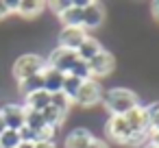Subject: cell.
Listing matches in <instances>:
<instances>
[{"instance_id":"13","label":"cell","mask_w":159,"mask_h":148,"mask_svg":"<svg viewBox=\"0 0 159 148\" xmlns=\"http://www.w3.org/2000/svg\"><path fill=\"white\" fill-rule=\"evenodd\" d=\"M100 50H105L102 48V44L96 39V37H92V35H87L85 37V42L79 46V50H76V57L81 59V61H89V59H94Z\"/></svg>"},{"instance_id":"26","label":"cell","mask_w":159,"mask_h":148,"mask_svg":"<svg viewBox=\"0 0 159 148\" xmlns=\"http://www.w3.org/2000/svg\"><path fill=\"white\" fill-rule=\"evenodd\" d=\"M87 148H109V144H107L105 139H100V137H94V139L89 141Z\"/></svg>"},{"instance_id":"10","label":"cell","mask_w":159,"mask_h":148,"mask_svg":"<svg viewBox=\"0 0 159 148\" xmlns=\"http://www.w3.org/2000/svg\"><path fill=\"white\" fill-rule=\"evenodd\" d=\"M87 37V31L85 29H61L59 35H57V42H59V48H66V50H79V46L85 42Z\"/></svg>"},{"instance_id":"19","label":"cell","mask_w":159,"mask_h":148,"mask_svg":"<svg viewBox=\"0 0 159 148\" xmlns=\"http://www.w3.org/2000/svg\"><path fill=\"white\" fill-rule=\"evenodd\" d=\"M81 85H83V81L81 78H76V76H72V74H66V78H63V87H61V92L74 102V98H76V94H79V89H81Z\"/></svg>"},{"instance_id":"1","label":"cell","mask_w":159,"mask_h":148,"mask_svg":"<svg viewBox=\"0 0 159 148\" xmlns=\"http://www.w3.org/2000/svg\"><path fill=\"white\" fill-rule=\"evenodd\" d=\"M102 102H105V109L109 111V115H126L131 109H135L139 105V98L133 89L111 87L102 94Z\"/></svg>"},{"instance_id":"5","label":"cell","mask_w":159,"mask_h":148,"mask_svg":"<svg viewBox=\"0 0 159 148\" xmlns=\"http://www.w3.org/2000/svg\"><path fill=\"white\" fill-rule=\"evenodd\" d=\"M105 133L116 144H122V146L135 144V139H133V135H131V131H129V126H126V122H124L122 115H109V120L105 124Z\"/></svg>"},{"instance_id":"2","label":"cell","mask_w":159,"mask_h":148,"mask_svg":"<svg viewBox=\"0 0 159 148\" xmlns=\"http://www.w3.org/2000/svg\"><path fill=\"white\" fill-rule=\"evenodd\" d=\"M46 68H48V63H46V59H44L42 55L24 52V55H20V57L13 61L11 74H13V78H16L18 83H22V81H26V78H31V76H35V74H42Z\"/></svg>"},{"instance_id":"25","label":"cell","mask_w":159,"mask_h":148,"mask_svg":"<svg viewBox=\"0 0 159 148\" xmlns=\"http://www.w3.org/2000/svg\"><path fill=\"white\" fill-rule=\"evenodd\" d=\"M46 7H50L57 16H61L66 9H70V7H72V0H52V2H48Z\"/></svg>"},{"instance_id":"6","label":"cell","mask_w":159,"mask_h":148,"mask_svg":"<svg viewBox=\"0 0 159 148\" xmlns=\"http://www.w3.org/2000/svg\"><path fill=\"white\" fill-rule=\"evenodd\" d=\"M87 68H89V76L94 81L105 78V76H109L116 70V57L111 52H107V50H100L94 59L87 61Z\"/></svg>"},{"instance_id":"14","label":"cell","mask_w":159,"mask_h":148,"mask_svg":"<svg viewBox=\"0 0 159 148\" xmlns=\"http://www.w3.org/2000/svg\"><path fill=\"white\" fill-rule=\"evenodd\" d=\"M42 76H44V92H48V94L61 92L66 74H61V72H57V70H52V68H46V70L42 72Z\"/></svg>"},{"instance_id":"32","label":"cell","mask_w":159,"mask_h":148,"mask_svg":"<svg viewBox=\"0 0 159 148\" xmlns=\"http://www.w3.org/2000/svg\"><path fill=\"white\" fill-rule=\"evenodd\" d=\"M18 148H35V146H33V144H29V141H20V146H18Z\"/></svg>"},{"instance_id":"15","label":"cell","mask_w":159,"mask_h":148,"mask_svg":"<svg viewBox=\"0 0 159 148\" xmlns=\"http://www.w3.org/2000/svg\"><path fill=\"white\" fill-rule=\"evenodd\" d=\"M24 109H33V111H44L46 107H50V94L39 89V92H33L29 96H24Z\"/></svg>"},{"instance_id":"28","label":"cell","mask_w":159,"mask_h":148,"mask_svg":"<svg viewBox=\"0 0 159 148\" xmlns=\"http://www.w3.org/2000/svg\"><path fill=\"white\" fill-rule=\"evenodd\" d=\"M7 16H11L9 7H7V0H0V20H5Z\"/></svg>"},{"instance_id":"27","label":"cell","mask_w":159,"mask_h":148,"mask_svg":"<svg viewBox=\"0 0 159 148\" xmlns=\"http://www.w3.org/2000/svg\"><path fill=\"white\" fill-rule=\"evenodd\" d=\"M146 144H150L152 148H159V133H148Z\"/></svg>"},{"instance_id":"3","label":"cell","mask_w":159,"mask_h":148,"mask_svg":"<svg viewBox=\"0 0 159 148\" xmlns=\"http://www.w3.org/2000/svg\"><path fill=\"white\" fill-rule=\"evenodd\" d=\"M122 118H124V122H126V126H129V131H131L135 144L146 141V137H148V115H146L144 105H137L135 109H131V111H129L126 115H122Z\"/></svg>"},{"instance_id":"7","label":"cell","mask_w":159,"mask_h":148,"mask_svg":"<svg viewBox=\"0 0 159 148\" xmlns=\"http://www.w3.org/2000/svg\"><path fill=\"white\" fill-rule=\"evenodd\" d=\"M79 61V57H76V52L74 50H66V48H55L52 52H50V57L46 59V63H48V68H52V70H57V72H61V74H70V70H72V65Z\"/></svg>"},{"instance_id":"23","label":"cell","mask_w":159,"mask_h":148,"mask_svg":"<svg viewBox=\"0 0 159 148\" xmlns=\"http://www.w3.org/2000/svg\"><path fill=\"white\" fill-rule=\"evenodd\" d=\"M20 133L18 131H11V128H7L2 135H0V148H18L20 146Z\"/></svg>"},{"instance_id":"31","label":"cell","mask_w":159,"mask_h":148,"mask_svg":"<svg viewBox=\"0 0 159 148\" xmlns=\"http://www.w3.org/2000/svg\"><path fill=\"white\" fill-rule=\"evenodd\" d=\"M7 131V124H5V120H2V115H0V135H2Z\"/></svg>"},{"instance_id":"11","label":"cell","mask_w":159,"mask_h":148,"mask_svg":"<svg viewBox=\"0 0 159 148\" xmlns=\"http://www.w3.org/2000/svg\"><path fill=\"white\" fill-rule=\"evenodd\" d=\"M92 139H94V135H92L89 128H85V126H76V128H72V131L68 133L63 148H87Z\"/></svg>"},{"instance_id":"18","label":"cell","mask_w":159,"mask_h":148,"mask_svg":"<svg viewBox=\"0 0 159 148\" xmlns=\"http://www.w3.org/2000/svg\"><path fill=\"white\" fill-rule=\"evenodd\" d=\"M42 115H44V122H46V126H50V128H59L63 122H66V113H61V111H57L55 107H46L44 111H42Z\"/></svg>"},{"instance_id":"16","label":"cell","mask_w":159,"mask_h":148,"mask_svg":"<svg viewBox=\"0 0 159 148\" xmlns=\"http://www.w3.org/2000/svg\"><path fill=\"white\" fill-rule=\"evenodd\" d=\"M44 9H46V2H39V0H20L16 13L22 16V18H26V20H31V18L42 16Z\"/></svg>"},{"instance_id":"22","label":"cell","mask_w":159,"mask_h":148,"mask_svg":"<svg viewBox=\"0 0 159 148\" xmlns=\"http://www.w3.org/2000/svg\"><path fill=\"white\" fill-rule=\"evenodd\" d=\"M50 107H55L57 111L61 113H70V107H72V100L63 94V92H57V94H50Z\"/></svg>"},{"instance_id":"12","label":"cell","mask_w":159,"mask_h":148,"mask_svg":"<svg viewBox=\"0 0 159 148\" xmlns=\"http://www.w3.org/2000/svg\"><path fill=\"white\" fill-rule=\"evenodd\" d=\"M59 22H61L63 29H79V26L83 29V9L72 2V7L66 9V11L59 16Z\"/></svg>"},{"instance_id":"8","label":"cell","mask_w":159,"mask_h":148,"mask_svg":"<svg viewBox=\"0 0 159 148\" xmlns=\"http://www.w3.org/2000/svg\"><path fill=\"white\" fill-rule=\"evenodd\" d=\"M0 115H2L7 128L11 131H20L24 126V118H26V109L24 105H18V102H7L0 107Z\"/></svg>"},{"instance_id":"30","label":"cell","mask_w":159,"mask_h":148,"mask_svg":"<svg viewBox=\"0 0 159 148\" xmlns=\"http://www.w3.org/2000/svg\"><path fill=\"white\" fill-rule=\"evenodd\" d=\"M150 13H152V18L159 22V2H152V11H150Z\"/></svg>"},{"instance_id":"29","label":"cell","mask_w":159,"mask_h":148,"mask_svg":"<svg viewBox=\"0 0 159 148\" xmlns=\"http://www.w3.org/2000/svg\"><path fill=\"white\" fill-rule=\"evenodd\" d=\"M33 146H35V148H57L55 141H35Z\"/></svg>"},{"instance_id":"9","label":"cell","mask_w":159,"mask_h":148,"mask_svg":"<svg viewBox=\"0 0 159 148\" xmlns=\"http://www.w3.org/2000/svg\"><path fill=\"white\" fill-rule=\"evenodd\" d=\"M105 22V7L100 2H87V7H83V29L85 31H96L100 29Z\"/></svg>"},{"instance_id":"17","label":"cell","mask_w":159,"mask_h":148,"mask_svg":"<svg viewBox=\"0 0 159 148\" xmlns=\"http://www.w3.org/2000/svg\"><path fill=\"white\" fill-rule=\"evenodd\" d=\"M18 89H20L22 96H29L33 92H39V89H44V76L42 74H35V76L22 81V83H18Z\"/></svg>"},{"instance_id":"20","label":"cell","mask_w":159,"mask_h":148,"mask_svg":"<svg viewBox=\"0 0 159 148\" xmlns=\"http://www.w3.org/2000/svg\"><path fill=\"white\" fill-rule=\"evenodd\" d=\"M144 109L148 115V133H159V100H152Z\"/></svg>"},{"instance_id":"4","label":"cell","mask_w":159,"mask_h":148,"mask_svg":"<svg viewBox=\"0 0 159 148\" xmlns=\"http://www.w3.org/2000/svg\"><path fill=\"white\" fill-rule=\"evenodd\" d=\"M102 94H105V92H102L100 81L89 78V81H83V85H81V89H79L74 102H76L79 107L89 109V107H96L98 102H102Z\"/></svg>"},{"instance_id":"24","label":"cell","mask_w":159,"mask_h":148,"mask_svg":"<svg viewBox=\"0 0 159 148\" xmlns=\"http://www.w3.org/2000/svg\"><path fill=\"white\" fill-rule=\"evenodd\" d=\"M70 74L72 76H76V78H81V81H89L92 76H89V68H87V61H76L74 65H72V70H70Z\"/></svg>"},{"instance_id":"21","label":"cell","mask_w":159,"mask_h":148,"mask_svg":"<svg viewBox=\"0 0 159 148\" xmlns=\"http://www.w3.org/2000/svg\"><path fill=\"white\" fill-rule=\"evenodd\" d=\"M24 126H29L31 131L39 133V131H42V128L46 126V122H44V115H42V111H33V109H26Z\"/></svg>"}]
</instances>
